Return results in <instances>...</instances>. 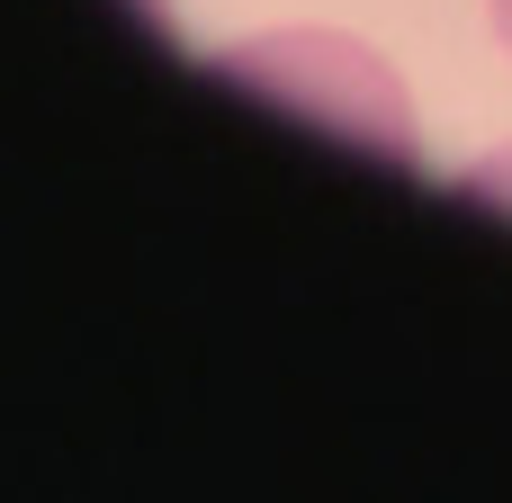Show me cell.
<instances>
[{"mask_svg":"<svg viewBox=\"0 0 512 503\" xmlns=\"http://www.w3.org/2000/svg\"><path fill=\"white\" fill-rule=\"evenodd\" d=\"M468 189H477V198H504V207H512V153H504V162H486V171H468Z\"/></svg>","mask_w":512,"mask_h":503,"instance_id":"obj_1","label":"cell"},{"mask_svg":"<svg viewBox=\"0 0 512 503\" xmlns=\"http://www.w3.org/2000/svg\"><path fill=\"white\" fill-rule=\"evenodd\" d=\"M495 36H504V45H512V0H495Z\"/></svg>","mask_w":512,"mask_h":503,"instance_id":"obj_2","label":"cell"}]
</instances>
